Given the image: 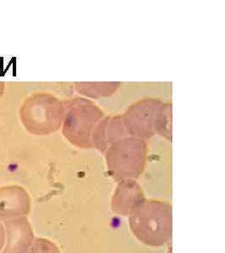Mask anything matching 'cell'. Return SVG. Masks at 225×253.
<instances>
[{"mask_svg":"<svg viewBox=\"0 0 225 253\" xmlns=\"http://www.w3.org/2000/svg\"><path fill=\"white\" fill-rule=\"evenodd\" d=\"M129 228L138 241L150 247H162L171 241L173 212L168 202L144 199L129 216Z\"/></svg>","mask_w":225,"mask_h":253,"instance_id":"cell-1","label":"cell"},{"mask_svg":"<svg viewBox=\"0 0 225 253\" xmlns=\"http://www.w3.org/2000/svg\"><path fill=\"white\" fill-rule=\"evenodd\" d=\"M105 156L109 174L115 181L136 180L146 166L147 144L138 138L125 136L113 143Z\"/></svg>","mask_w":225,"mask_h":253,"instance_id":"cell-2","label":"cell"},{"mask_svg":"<svg viewBox=\"0 0 225 253\" xmlns=\"http://www.w3.org/2000/svg\"><path fill=\"white\" fill-rule=\"evenodd\" d=\"M105 117L102 110L92 100L76 97L65 112L63 133L70 143L81 149H92L93 130Z\"/></svg>","mask_w":225,"mask_h":253,"instance_id":"cell-3","label":"cell"},{"mask_svg":"<svg viewBox=\"0 0 225 253\" xmlns=\"http://www.w3.org/2000/svg\"><path fill=\"white\" fill-rule=\"evenodd\" d=\"M162 102L156 98H144L129 106L121 116L127 134L144 141L156 135L158 112Z\"/></svg>","mask_w":225,"mask_h":253,"instance_id":"cell-4","label":"cell"},{"mask_svg":"<svg viewBox=\"0 0 225 253\" xmlns=\"http://www.w3.org/2000/svg\"><path fill=\"white\" fill-rule=\"evenodd\" d=\"M34 123L40 133H50L58 129L63 123L66 109L56 98L43 94L37 98L33 106Z\"/></svg>","mask_w":225,"mask_h":253,"instance_id":"cell-5","label":"cell"},{"mask_svg":"<svg viewBox=\"0 0 225 253\" xmlns=\"http://www.w3.org/2000/svg\"><path fill=\"white\" fill-rule=\"evenodd\" d=\"M5 244L0 253H27L34 241L33 227L27 217L3 222Z\"/></svg>","mask_w":225,"mask_h":253,"instance_id":"cell-6","label":"cell"},{"mask_svg":"<svg viewBox=\"0 0 225 253\" xmlns=\"http://www.w3.org/2000/svg\"><path fill=\"white\" fill-rule=\"evenodd\" d=\"M31 211V198L21 187L0 189V222L27 217Z\"/></svg>","mask_w":225,"mask_h":253,"instance_id":"cell-7","label":"cell"},{"mask_svg":"<svg viewBox=\"0 0 225 253\" xmlns=\"http://www.w3.org/2000/svg\"><path fill=\"white\" fill-rule=\"evenodd\" d=\"M144 199V191L136 180L121 181L111 198V210L117 215L129 217Z\"/></svg>","mask_w":225,"mask_h":253,"instance_id":"cell-8","label":"cell"},{"mask_svg":"<svg viewBox=\"0 0 225 253\" xmlns=\"http://www.w3.org/2000/svg\"><path fill=\"white\" fill-rule=\"evenodd\" d=\"M127 134L121 116L104 117L93 130L92 135L93 148L105 153L113 143Z\"/></svg>","mask_w":225,"mask_h":253,"instance_id":"cell-9","label":"cell"},{"mask_svg":"<svg viewBox=\"0 0 225 253\" xmlns=\"http://www.w3.org/2000/svg\"><path fill=\"white\" fill-rule=\"evenodd\" d=\"M121 83H75L74 87L80 95L86 99H101L113 95L120 87Z\"/></svg>","mask_w":225,"mask_h":253,"instance_id":"cell-10","label":"cell"},{"mask_svg":"<svg viewBox=\"0 0 225 253\" xmlns=\"http://www.w3.org/2000/svg\"><path fill=\"white\" fill-rule=\"evenodd\" d=\"M156 134L169 141L173 139V105L170 102H162L160 107L156 125Z\"/></svg>","mask_w":225,"mask_h":253,"instance_id":"cell-11","label":"cell"},{"mask_svg":"<svg viewBox=\"0 0 225 253\" xmlns=\"http://www.w3.org/2000/svg\"><path fill=\"white\" fill-rule=\"evenodd\" d=\"M27 253H61L53 241L45 238H35Z\"/></svg>","mask_w":225,"mask_h":253,"instance_id":"cell-12","label":"cell"},{"mask_svg":"<svg viewBox=\"0 0 225 253\" xmlns=\"http://www.w3.org/2000/svg\"><path fill=\"white\" fill-rule=\"evenodd\" d=\"M4 244H5V231H4L3 223L0 222V253L3 250Z\"/></svg>","mask_w":225,"mask_h":253,"instance_id":"cell-13","label":"cell"}]
</instances>
